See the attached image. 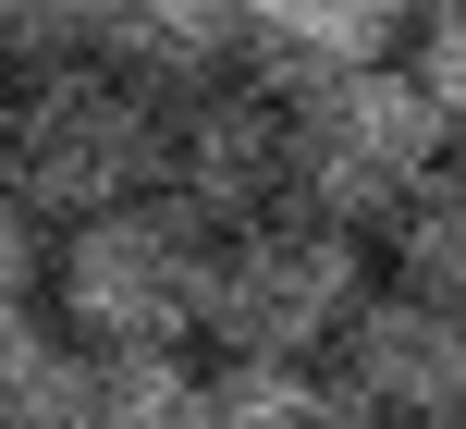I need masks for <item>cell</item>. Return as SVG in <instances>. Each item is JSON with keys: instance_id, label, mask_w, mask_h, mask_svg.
<instances>
[{"instance_id": "7c38bea8", "label": "cell", "mask_w": 466, "mask_h": 429, "mask_svg": "<svg viewBox=\"0 0 466 429\" xmlns=\"http://www.w3.org/2000/svg\"><path fill=\"white\" fill-rule=\"evenodd\" d=\"M393 270L430 294H466V147H442V172L393 209Z\"/></svg>"}, {"instance_id": "9c48e42d", "label": "cell", "mask_w": 466, "mask_h": 429, "mask_svg": "<svg viewBox=\"0 0 466 429\" xmlns=\"http://www.w3.org/2000/svg\"><path fill=\"white\" fill-rule=\"evenodd\" d=\"M98 344L62 307H0V429H74Z\"/></svg>"}, {"instance_id": "7a4b0ae2", "label": "cell", "mask_w": 466, "mask_h": 429, "mask_svg": "<svg viewBox=\"0 0 466 429\" xmlns=\"http://www.w3.org/2000/svg\"><path fill=\"white\" fill-rule=\"evenodd\" d=\"M209 245L221 234L185 196L147 185V196H123V209L62 221V245H49V307H62L98 356H123V344H197L209 332Z\"/></svg>"}, {"instance_id": "277c9868", "label": "cell", "mask_w": 466, "mask_h": 429, "mask_svg": "<svg viewBox=\"0 0 466 429\" xmlns=\"http://www.w3.org/2000/svg\"><path fill=\"white\" fill-rule=\"evenodd\" d=\"M369 294V245L331 209H258L209 245V344L221 356H331Z\"/></svg>"}, {"instance_id": "4fadbf2b", "label": "cell", "mask_w": 466, "mask_h": 429, "mask_svg": "<svg viewBox=\"0 0 466 429\" xmlns=\"http://www.w3.org/2000/svg\"><path fill=\"white\" fill-rule=\"evenodd\" d=\"M49 245H62V221L0 172V307H49Z\"/></svg>"}, {"instance_id": "6da1fadb", "label": "cell", "mask_w": 466, "mask_h": 429, "mask_svg": "<svg viewBox=\"0 0 466 429\" xmlns=\"http://www.w3.org/2000/svg\"><path fill=\"white\" fill-rule=\"evenodd\" d=\"M160 147H172V111L147 74H123L111 49H62L13 86V135H0V172L37 196L49 221H86V209H123V196L160 185Z\"/></svg>"}, {"instance_id": "8fae6325", "label": "cell", "mask_w": 466, "mask_h": 429, "mask_svg": "<svg viewBox=\"0 0 466 429\" xmlns=\"http://www.w3.org/2000/svg\"><path fill=\"white\" fill-rule=\"evenodd\" d=\"M74 429H209V368L185 344H123V356L86 368Z\"/></svg>"}, {"instance_id": "30bf717a", "label": "cell", "mask_w": 466, "mask_h": 429, "mask_svg": "<svg viewBox=\"0 0 466 429\" xmlns=\"http://www.w3.org/2000/svg\"><path fill=\"white\" fill-rule=\"evenodd\" d=\"M98 49L147 86H197L233 62V0H98Z\"/></svg>"}, {"instance_id": "9a60e30c", "label": "cell", "mask_w": 466, "mask_h": 429, "mask_svg": "<svg viewBox=\"0 0 466 429\" xmlns=\"http://www.w3.org/2000/svg\"><path fill=\"white\" fill-rule=\"evenodd\" d=\"M418 86H430V111H442V135L466 147V0H430L418 13Z\"/></svg>"}, {"instance_id": "3957f363", "label": "cell", "mask_w": 466, "mask_h": 429, "mask_svg": "<svg viewBox=\"0 0 466 429\" xmlns=\"http://www.w3.org/2000/svg\"><path fill=\"white\" fill-rule=\"evenodd\" d=\"M442 111H430L418 62H344L295 86V209H331L356 234H393V209L442 172Z\"/></svg>"}, {"instance_id": "5bb4252c", "label": "cell", "mask_w": 466, "mask_h": 429, "mask_svg": "<svg viewBox=\"0 0 466 429\" xmlns=\"http://www.w3.org/2000/svg\"><path fill=\"white\" fill-rule=\"evenodd\" d=\"M62 49H98V0H0V62L37 74Z\"/></svg>"}, {"instance_id": "ba28073f", "label": "cell", "mask_w": 466, "mask_h": 429, "mask_svg": "<svg viewBox=\"0 0 466 429\" xmlns=\"http://www.w3.org/2000/svg\"><path fill=\"white\" fill-rule=\"evenodd\" d=\"M209 429H369L331 356H221L209 368Z\"/></svg>"}, {"instance_id": "52a82bcc", "label": "cell", "mask_w": 466, "mask_h": 429, "mask_svg": "<svg viewBox=\"0 0 466 429\" xmlns=\"http://www.w3.org/2000/svg\"><path fill=\"white\" fill-rule=\"evenodd\" d=\"M405 25H418V0H233V62L307 86V74L380 62Z\"/></svg>"}, {"instance_id": "2e32d148", "label": "cell", "mask_w": 466, "mask_h": 429, "mask_svg": "<svg viewBox=\"0 0 466 429\" xmlns=\"http://www.w3.org/2000/svg\"><path fill=\"white\" fill-rule=\"evenodd\" d=\"M13 86H25V74H13V62H0V135H13Z\"/></svg>"}, {"instance_id": "8992f818", "label": "cell", "mask_w": 466, "mask_h": 429, "mask_svg": "<svg viewBox=\"0 0 466 429\" xmlns=\"http://www.w3.org/2000/svg\"><path fill=\"white\" fill-rule=\"evenodd\" d=\"M356 417L369 429H466V294H430V283H369L331 344Z\"/></svg>"}, {"instance_id": "5b68a950", "label": "cell", "mask_w": 466, "mask_h": 429, "mask_svg": "<svg viewBox=\"0 0 466 429\" xmlns=\"http://www.w3.org/2000/svg\"><path fill=\"white\" fill-rule=\"evenodd\" d=\"M172 111V147H160V185L185 196L209 234H233V221L258 209H295V86L282 74H197V86H160Z\"/></svg>"}]
</instances>
